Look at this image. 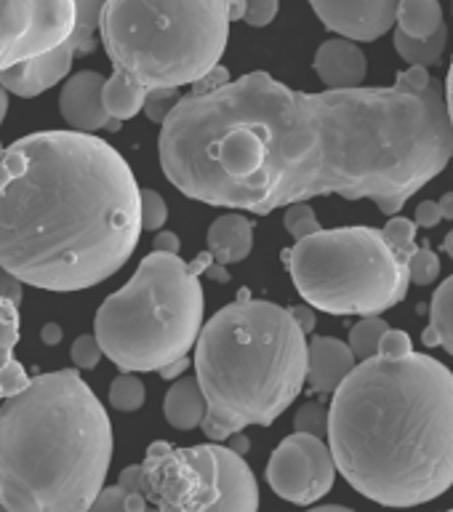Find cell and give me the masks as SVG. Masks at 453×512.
I'll return each instance as SVG.
<instances>
[{"label":"cell","mask_w":453,"mask_h":512,"mask_svg":"<svg viewBox=\"0 0 453 512\" xmlns=\"http://www.w3.org/2000/svg\"><path fill=\"white\" fill-rule=\"evenodd\" d=\"M448 512H453V510H448Z\"/></svg>","instance_id":"cell-52"},{"label":"cell","mask_w":453,"mask_h":512,"mask_svg":"<svg viewBox=\"0 0 453 512\" xmlns=\"http://www.w3.org/2000/svg\"><path fill=\"white\" fill-rule=\"evenodd\" d=\"M72 363L78 368H96L99 366V360L104 358L102 347H99V342H96L94 334H80L75 342H72V352H70Z\"/></svg>","instance_id":"cell-32"},{"label":"cell","mask_w":453,"mask_h":512,"mask_svg":"<svg viewBox=\"0 0 453 512\" xmlns=\"http://www.w3.org/2000/svg\"><path fill=\"white\" fill-rule=\"evenodd\" d=\"M288 312H291V318H294V323L299 328H302L304 336H310L312 331H315V312H312L310 304H296V307H288Z\"/></svg>","instance_id":"cell-38"},{"label":"cell","mask_w":453,"mask_h":512,"mask_svg":"<svg viewBox=\"0 0 453 512\" xmlns=\"http://www.w3.org/2000/svg\"><path fill=\"white\" fill-rule=\"evenodd\" d=\"M104 75L99 72H78L72 75L62 86L59 94V112H62L64 123L70 126V131L78 134H94L99 128H110L118 131L120 120H112L104 110L102 88Z\"/></svg>","instance_id":"cell-14"},{"label":"cell","mask_w":453,"mask_h":512,"mask_svg":"<svg viewBox=\"0 0 453 512\" xmlns=\"http://www.w3.org/2000/svg\"><path fill=\"white\" fill-rule=\"evenodd\" d=\"M72 30V0H0V72L54 51Z\"/></svg>","instance_id":"cell-10"},{"label":"cell","mask_w":453,"mask_h":512,"mask_svg":"<svg viewBox=\"0 0 453 512\" xmlns=\"http://www.w3.org/2000/svg\"><path fill=\"white\" fill-rule=\"evenodd\" d=\"M440 219H443V216H440V208L435 200H424V203H419V206H416L414 224H419V227H424V230L438 227Z\"/></svg>","instance_id":"cell-36"},{"label":"cell","mask_w":453,"mask_h":512,"mask_svg":"<svg viewBox=\"0 0 453 512\" xmlns=\"http://www.w3.org/2000/svg\"><path fill=\"white\" fill-rule=\"evenodd\" d=\"M392 43H395V51H398L403 62L411 64V67H424L427 70L432 64H438L443 51H446L448 27L443 24L430 38H406L403 32L395 30V40Z\"/></svg>","instance_id":"cell-23"},{"label":"cell","mask_w":453,"mask_h":512,"mask_svg":"<svg viewBox=\"0 0 453 512\" xmlns=\"http://www.w3.org/2000/svg\"><path fill=\"white\" fill-rule=\"evenodd\" d=\"M152 251H160V254H179V251H182V240H179V235H174V232L160 230L158 235H155Z\"/></svg>","instance_id":"cell-39"},{"label":"cell","mask_w":453,"mask_h":512,"mask_svg":"<svg viewBox=\"0 0 453 512\" xmlns=\"http://www.w3.org/2000/svg\"><path fill=\"white\" fill-rule=\"evenodd\" d=\"M440 275V259L430 246H416L408 256V280L416 286H430Z\"/></svg>","instance_id":"cell-26"},{"label":"cell","mask_w":453,"mask_h":512,"mask_svg":"<svg viewBox=\"0 0 453 512\" xmlns=\"http://www.w3.org/2000/svg\"><path fill=\"white\" fill-rule=\"evenodd\" d=\"M222 494L214 443L176 448L155 440L142 464L120 470L88 512H208Z\"/></svg>","instance_id":"cell-9"},{"label":"cell","mask_w":453,"mask_h":512,"mask_svg":"<svg viewBox=\"0 0 453 512\" xmlns=\"http://www.w3.org/2000/svg\"><path fill=\"white\" fill-rule=\"evenodd\" d=\"M443 248H446V254L451 256V259H453V230L448 232V235H446V240H443Z\"/></svg>","instance_id":"cell-48"},{"label":"cell","mask_w":453,"mask_h":512,"mask_svg":"<svg viewBox=\"0 0 453 512\" xmlns=\"http://www.w3.org/2000/svg\"><path fill=\"white\" fill-rule=\"evenodd\" d=\"M190 366H192L190 358H179V360H174L171 366L163 368V371H158V374L163 376V379H176V376H182L184 371H187V368H190Z\"/></svg>","instance_id":"cell-41"},{"label":"cell","mask_w":453,"mask_h":512,"mask_svg":"<svg viewBox=\"0 0 453 512\" xmlns=\"http://www.w3.org/2000/svg\"><path fill=\"white\" fill-rule=\"evenodd\" d=\"M0 512H8V510H6V507H3V504H0Z\"/></svg>","instance_id":"cell-49"},{"label":"cell","mask_w":453,"mask_h":512,"mask_svg":"<svg viewBox=\"0 0 453 512\" xmlns=\"http://www.w3.org/2000/svg\"><path fill=\"white\" fill-rule=\"evenodd\" d=\"M0 155H3V144H0Z\"/></svg>","instance_id":"cell-50"},{"label":"cell","mask_w":453,"mask_h":512,"mask_svg":"<svg viewBox=\"0 0 453 512\" xmlns=\"http://www.w3.org/2000/svg\"><path fill=\"white\" fill-rule=\"evenodd\" d=\"M246 0H107L99 38L120 75L147 91L198 83L222 59Z\"/></svg>","instance_id":"cell-7"},{"label":"cell","mask_w":453,"mask_h":512,"mask_svg":"<svg viewBox=\"0 0 453 512\" xmlns=\"http://www.w3.org/2000/svg\"><path fill=\"white\" fill-rule=\"evenodd\" d=\"M400 0H310L323 27L352 43L387 35L395 24Z\"/></svg>","instance_id":"cell-13"},{"label":"cell","mask_w":453,"mask_h":512,"mask_svg":"<svg viewBox=\"0 0 453 512\" xmlns=\"http://www.w3.org/2000/svg\"><path fill=\"white\" fill-rule=\"evenodd\" d=\"M72 3H75V30L62 46L38 56V59H30V62L16 64L11 70L0 72V86L6 88L8 94L22 96V99L40 96L67 78L75 56L94 54L99 19H102L107 0H72Z\"/></svg>","instance_id":"cell-12"},{"label":"cell","mask_w":453,"mask_h":512,"mask_svg":"<svg viewBox=\"0 0 453 512\" xmlns=\"http://www.w3.org/2000/svg\"><path fill=\"white\" fill-rule=\"evenodd\" d=\"M163 414L166 422L176 430H195L206 419V398L195 376H182L176 379L166 392L163 400Z\"/></svg>","instance_id":"cell-19"},{"label":"cell","mask_w":453,"mask_h":512,"mask_svg":"<svg viewBox=\"0 0 453 512\" xmlns=\"http://www.w3.org/2000/svg\"><path fill=\"white\" fill-rule=\"evenodd\" d=\"M179 99H182L179 88H152V91H147V96H144L142 112L152 120V123L163 126L168 115H171L176 104H179Z\"/></svg>","instance_id":"cell-29"},{"label":"cell","mask_w":453,"mask_h":512,"mask_svg":"<svg viewBox=\"0 0 453 512\" xmlns=\"http://www.w3.org/2000/svg\"><path fill=\"white\" fill-rule=\"evenodd\" d=\"M0 299H8L16 307L22 304V283L14 275H8L3 267H0Z\"/></svg>","instance_id":"cell-37"},{"label":"cell","mask_w":453,"mask_h":512,"mask_svg":"<svg viewBox=\"0 0 453 512\" xmlns=\"http://www.w3.org/2000/svg\"><path fill=\"white\" fill-rule=\"evenodd\" d=\"M160 168L208 206L267 216L318 195L374 200L395 216L446 171L453 128L424 67L392 86L307 94L248 72L187 94L160 126Z\"/></svg>","instance_id":"cell-1"},{"label":"cell","mask_w":453,"mask_h":512,"mask_svg":"<svg viewBox=\"0 0 453 512\" xmlns=\"http://www.w3.org/2000/svg\"><path fill=\"white\" fill-rule=\"evenodd\" d=\"M6 112H8V91L0 86V126H3V120H6Z\"/></svg>","instance_id":"cell-47"},{"label":"cell","mask_w":453,"mask_h":512,"mask_svg":"<svg viewBox=\"0 0 453 512\" xmlns=\"http://www.w3.org/2000/svg\"><path fill=\"white\" fill-rule=\"evenodd\" d=\"M422 342L427 347H443L453 355V275L446 278L432 294L430 326L422 331Z\"/></svg>","instance_id":"cell-21"},{"label":"cell","mask_w":453,"mask_h":512,"mask_svg":"<svg viewBox=\"0 0 453 512\" xmlns=\"http://www.w3.org/2000/svg\"><path fill=\"white\" fill-rule=\"evenodd\" d=\"M211 264L214 256L208 251L192 262L150 251L134 278L104 299L96 310L94 336L120 374L163 371L190 355L206 323L200 275Z\"/></svg>","instance_id":"cell-6"},{"label":"cell","mask_w":453,"mask_h":512,"mask_svg":"<svg viewBox=\"0 0 453 512\" xmlns=\"http://www.w3.org/2000/svg\"><path fill=\"white\" fill-rule=\"evenodd\" d=\"M395 22L406 38H430L446 24L440 0H400Z\"/></svg>","instance_id":"cell-22"},{"label":"cell","mask_w":453,"mask_h":512,"mask_svg":"<svg viewBox=\"0 0 453 512\" xmlns=\"http://www.w3.org/2000/svg\"><path fill=\"white\" fill-rule=\"evenodd\" d=\"M315 75L326 91L360 88L368 75V59L358 43L347 38H328L315 51Z\"/></svg>","instance_id":"cell-15"},{"label":"cell","mask_w":453,"mask_h":512,"mask_svg":"<svg viewBox=\"0 0 453 512\" xmlns=\"http://www.w3.org/2000/svg\"><path fill=\"white\" fill-rule=\"evenodd\" d=\"M206 275L208 278H214V280H219V283H227V280H230V272L224 270L222 264H211V267H208L206 270Z\"/></svg>","instance_id":"cell-45"},{"label":"cell","mask_w":453,"mask_h":512,"mask_svg":"<svg viewBox=\"0 0 453 512\" xmlns=\"http://www.w3.org/2000/svg\"><path fill=\"white\" fill-rule=\"evenodd\" d=\"M230 440H232V443L227 448H232V451H235V454H240V456L246 454V451H248V438H246V435H243V432H238V435H232Z\"/></svg>","instance_id":"cell-44"},{"label":"cell","mask_w":453,"mask_h":512,"mask_svg":"<svg viewBox=\"0 0 453 512\" xmlns=\"http://www.w3.org/2000/svg\"><path fill=\"white\" fill-rule=\"evenodd\" d=\"M147 400V387L136 374H120L110 387V406L118 411H139Z\"/></svg>","instance_id":"cell-25"},{"label":"cell","mask_w":453,"mask_h":512,"mask_svg":"<svg viewBox=\"0 0 453 512\" xmlns=\"http://www.w3.org/2000/svg\"><path fill=\"white\" fill-rule=\"evenodd\" d=\"M144 96H147V88L142 83H136L134 78H128V75L112 72L110 80H104L102 102L112 120L123 123V120L136 118L144 107Z\"/></svg>","instance_id":"cell-20"},{"label":"cell","mask_w":453,"mask_h":512,"mask_svg":"<svg viewBox=\"0 0 453 512\" xmlns=\"http://www.w3.org/2000/svg\"><path fill=\"white\" fill-rule=\"evenodd\" d=\"M451 8H453V0H451Z\"/></svg>","instance_id":"cell-51"},{"label":"cell","mask_w":453,"mask_h":512,"mask_svg":"<svg viewBox=\"0 0 453 512\" xmlns=\"http://www.w3.org/2000/svg\"><path fill=\"white\" fill-rule=\"evenodd\" d=\"M326 443L358 494L384 507H419L453 486V374L440 360H360L328 406Z\"/></svg>","instance_id":"cell-3"},{"label":"cell","mask_w":453,"mask_h":512,"mask_svg":"<svg viewBox=\"0 0 453 512\" xmlns=\"http://www.w3.org/2000/svg\"><path fill=\"white\" fill-rule=\"evenodd\" d=\"M107 408L78 371L32 376L0 403V504L8 512H88L112 462Z\"/></svg>","instance_id":"cell-4"},{"label":"cell","mask_w":453,"mask_h":512,"mask_svg":"<svg viewBox=\"0 0 453 512\" xmlns=\"http://www.w3.org/2000/svg\"><path fill=\"white\" fill-rule=\"evenodd\" d=\"M358 360L347 347V342L336 336H312L307 342V379L312 392L318 395H334L336 387L350 376Z\"/></svg>","instance_id":"cell-17"},{"label":"cell","mask_w":453,"mask_h":512,"mask_svg":"<svg viewBox=\"0 0 453 512\" xmlns=\"http://www.w3.org/2000/svg\"><path fill=\"white\" fill-rule=\"evenodd\" d=\"M408 352H414L411 336L406 331H398V328H387V334L382 336L376 355H408Z\"/></svg>","instance_id":"cell-34"},{"label":"cell","mask_w":453,"mask_h":512,"mask_svg":"<svg viewBox=\"0 0 453 512\" xmlns=\"http://www.w3.org/2000/svg\"><path fill=\"white\" fill-rule=\"evenodd\" d=\"M40 339L48 347H56V344L62 342V326H56V323H46V326L40 328Z\"/></svg>","instance_id":"cell-40"},{"label":"cell","mask_w":453,"mask_h":512,"mask_svg":"<svg viewBox=\"0 0 453 512\" xmlns=\"http://www.w3.org/2000/svg\"><path fill=\"white\" fill-rule=\"evenodd\" d=\"M214 456L222 494L208 512H259V483L246 459L222 443H214Z\"/></svg>","instance_id":"cell-16"},{"label":"cell","mask_w":453,"mask_h":512,"mask_svg":"<svg viewBox=\"0 0 453 512\" xmlns=\"http://www.w3.org/2000/svg\"><path fill=\"white\" fill-rule=\"evenodd\" d=\"M387 320H382L379 315H366L363 320H358L355 326L350 328V342L347 347L352 350L355 360H368L374 358L379 352V342L382 336L387 334Z\"/></svg>","instance_id":"cell-24"},{"label":"cell","mask_w":453,"mask_h":512,"mask_svg":"<svg viewBox=\"0 0 453 512\" xmlns=\"http://www.w3.org/2000/svg\"><path fill=\"white\" fill-rule=\"evenodd\" d=\"M230 70L227 67H219L216 64L214 70L206 72L203 78L198 80V83H192V91L190 94H208V91H216V88H222L224 83H230Z\"/></svg>","instance_id":"cell-35"},{"label":"cell","mask_w":453,"mask_h":512,"mask_svg":"<svg viewBox=\"0 0 453 512\" xmlns=\"http://www.w3.org/2000/svg\"><path fill=\"white\" fill-rule=\"evenodd\" d=\"M206 243L216 264H238L254 248V224L243 214H224L211 222Z\"/></svg>","instance_id":"cell-18"},{"label":"cell","mask_w":453,"mask_h":512,"mask_svg":"<svg viewBox=\"0 0 453 512\" xmlns=\"http://www.w3.org/2000/svg\"><path fill=\"white\" fill-rule=\"evenodd\" d=\"M283 224H286L288 235L294 240L310 238V235L323 230L318 222V216H315V208H312L310 203H291V206H286Z\"/></svg>","instance_id":"cell-27"},{"label":"cell","mask_w":453,"mask_h":512,"mask_svg":"<svg viewBox=\"0 0 453 512\" xmlns=\"http://www.w3.org/2000/svg\"><path fill=\"white\" fill-rule=\"evenodd\" d=\"M307 512H355L350 507H342V504H323V507H312Z\"/></svg>","instance_id":"cell-46"},{"label":"cell","mask_w":453,"mask_h":512,"mask_svg":"<svg viewBox=\"0 0 453 512\" xmlns=\"http://www.w3.org/2000/svg\"><path fill=\"white\" fill-rule=\"evenodd\" d=\"M408 256L376 227H336L296 240L283 264L304 302L328 315H382L408 296Z\"/></svg>","instance_id":"cell-8"},{"label":"cell","mask_w":453,"mask_h":512,"mask_svg":"<svg viewBox=\"0 0 453 512\" xmlns=\"http://www.w3.org/2000/svg\"><path fill=\"white\" fill-rule=\"evenodd\" d=\"M32 376H27L24 366L16 358H11L6 366L0 368V400H8L27 390Z\"/></svg>","instance_id":"cell-31"},{"label":"cell","mask_w":453,"mask_h":512,"mask_svg":"<svg viewBox=\"0 0 453 512\" xmlns=\"http://www.w3.org/2000/svg\"><path fill=\"white\" fill-rule=\"evenodd\" d=\"M336 464L326 440L294 432L278 443L267 462V483L280 499L307 507L334 488Z\"/></svg>","instance_id":"cell-11"},{"label":"cell","mask_w":453,"mask_h":512,"mask_svg":"<svg viewBox=\"0 0 453 512\" xmlns=\"http://www.w3.org/2000/svg\"><path fill=\"white\" fill-rule=\"evenodd\" d=\"M139 219H142V230H163V224H166L168 219V206L160 192L142 190V187H139Z\"/></svg>","instance_id":"cell-28"},{"label":"cell","mask_w":453,"mask_h":512,"mask_svg":"<svg viewBox=\"0 0 453 512\" xmlns=\"http://www.w3.org/2000/svg\"><path fill=\"white\" fill-rule=\"evenodd\" d=\"M438 208L443 219H453V192H446V195L438 200Z\"/></svg>","instance_id":"cell-43"},{"label":"cell","mask_w":453,"mask_h":512,"mask_svg":"<svg viewBox=\"0 0 453 512\" xmlns=\"http://www.w3.org/2000/svg\"><path fill=\"white\" fill-rule=\"evenodd\" d=\"M195 379L206 398L200 430L224 443L251 424L270 427L307 379V336L288 307L254 299L240 288L235 302L200 328Z\"/></svg>","instance_id":"cell-5"},{"label":"cell","mask_w":453,"mask_h":512,"mask_svg":"<svg viewBox=\"0 0 453 512\" xmlns=\"http://www.w3.org/2000/svg\"><path fill=\"white\" fill-rule=\"evenodd\" d=\"M0 267L43 291H83L112 278L139 246V184L110 142L38 131L3 150Z\"/></svg>","instance_id":"cell-2"},{"label":"cell","mask_w":453,"mask_h":512,"mask_svg":"<svg viewBox=\"0 0 453 512\" xmlns=\"http://www.w3.org/2000/svg\"><path fill=\"white\" fill-rule=\"evenodd\" d=\"M446 110H448V120H451V128H453V59H451V67H448V78H446Z\"/></svg>","instance_id":"cell-42"},{"label":"cell","mask_w":453,"mask_h":512,"mask_svg":"<svg viewBox=\"0 0 453 512\" xmlns=\"http://www.w3.org/2000/svg\"><path fill=\"white\" fill-rule=\"evenodd\" d=\"M296 432L312 435V438L326 440L328 432V406L323 403H304L294 416Z\"/></svg>","instance_id":"cell-30"},{"label":"cell","mask_w":453,"mask_h":512,"mask_svg":"<svg viewBox=\"0 0 453 512\" xmlns=\"http://www.w3.org/2000/svg\"><path fill=\"white\" fill-rule=\"evenodd\" d=\"M280 0H246V14L240 22L248 27H267L278 16Z\"/></svg>","instance_id":"cell-33"}]
</instances>
